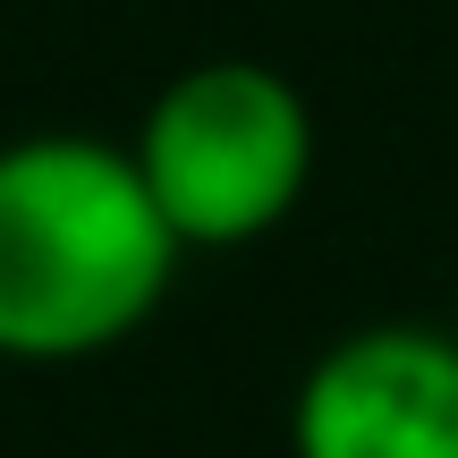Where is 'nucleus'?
<instances>
[{
	"label": "nucleus",
	"instance_id": "obj_3",
	"mask_svg": "<svg viewBox=\"0 0 458 458\" xmlns=\"http://www.w3.org/2000/svg\"><path fill=\"white\" fill-rule=\"evenodd\" d=\"M289 458H458V331H340L289 391Z\"/></svg>",
	"mask_w": 458,
	"mask_h": 458
},
{
	"label": "nucleus",
	"instance_id": "obj_1",
	"mask_svg": "<svg viewBox=\"0 0 458 458\" xmlns=\"http://www.w3.org/2000/svg\"><path fill=\"white\" fill-rule=\"evenodd\" d=\"M179 229L145 196L128 145L94 128H34L0 145V357L85 365L162 314Z\"/></svg>",
	"mask_w": 458,
	"mask_h": 458
},
{
	"label": "nucleus",
	"instance_id": "obj_2",
	"mask_svg": "<svg viewBox=\"0 0 458 458\" xmlns=\"http://www.w3.org/2000/svg\"><path fill=\"white\" fill-rule=\"evenodd\" d=\"M136 170L179 246H255L314 187V102L272 60H196L145 102Z\"/></svg>",
	"mask_w": 458,
	"mask_h": 458
}]
</instances>
